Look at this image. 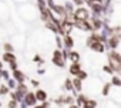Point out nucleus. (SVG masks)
<instances>
[{"instance_id": "f257e3e1", "label": "nucleus", "mask_w": 121, "mask_h": 108, "mask_svg": "<svg viewBox=\"0 0 121 108\" xmlns=\"http://www.w3.org/2000/svg\"><path fill=\"white\" fill-rule=\"evenodd\" d=\"M108 61H110V68L115 73L121 71V56L117 51H110L108 53Z\"/></svg>"}, {"instance_id": "f03ea898", "label": "nucleus", "mask_w": 121, "mask_h": 108, "mask_svg": "<svg viewBox=\"0 0 121 108\" xmlns=\"http://www.w3.org/2000/svg\"><path fill=\"white\" fill-rule=\"evenodd\" d=\"M71 17H73V20H87L88 19V12L84 7H78V9H76V12L73 13Z\"/></svg>"}, {"instance_id": "7ed1b4c3", "label": "nucleus", "mask_w": 121, "mask_h": 108, "mask_svg": "<svg viewBox=\"0 0 121 108\" xmlns=\"http://www.w3.org/2000/svg\"><path fill=\"white\" fill-rule=\"evenodd\" d=\"M73 26H76L77 29L83 30V31H94L91 24L87 20H73Z\"/></svg>"}, {"instance_id": "20e7f679", "label": "nucleus", "mask_w": 121, "mask_h": 108, "mask_svg": "<svg viewBox=\"0 0 121 108\" xmlns=\"http://www.w3.org/2000/svg\"><path fill=\"white\" fill-rule=\"evenodd\" d=\"M108 47L110 48H117L118 47V43H120V37L118 36H110V38H108Z\"/></svg>"}, {"instance_id": "39448f33", "label": "nucleus", "mask_w": 121, "mask_h": 108, "mask_svg": "<svg viewBox=\"0 0 121 108\" xmlns=\"http://www.w3.org/2000/svg\"><path fill=\"white\" fill-rule=\"evenodd\" d=\"M90 48H91L93 51H95V53H103V51H104V46H103V43H100V41L93 43V44L90 46Z\"/></svg>"}, {"instance_id": "423d86ee", "label": "nucleus", "mask_w": 121, "mask_h": 108, "mask_svg": "<svg viewBox=\"0 0 121 108\" xmlns=\"http://www.w3.org/2000/svg\"><path fill=\"white\" fill-rule=\"evenodd\" d=\"M36 102H37V100H36L34 94L33 92H26V104L27 105H34Z\"/></svg>"}, {"instance_id": "0eeeda50", "label": "nucleus", "mask_w": 121, "mask_h": 108, "mask_svg": "<svg viewBox=\"0 0 121 108\" xmlns=\"http://www.w3.org/2000/svg\"><path fill=\"white\" fill-rule=\"evenodd\" d=\"M34 97H36L37 101H41V102H44V101L47 100V94H46V91H43V90H39V91L34 94Z\"/></svg>"}, {"instance_id": "6e6552de", "label": "nucleus", "mask_w": 121, "mask_h": 108, "mask_svg": "<svg viewBox=\"0 0 121 108\" xmlns=\"http://www.w3.org/2000/svg\"><path fill=\"white\" fill-rule=\"evenodd\" d=\"M51 61H53L56 66H58L60 68H63V67L66 66V60H63L61 57H53V58H51Z\"/></svg>"}, {"instance_id": "1a4fd4ad", "label": "nucleus", "mask_w": 121, "mask_h": 108, "mask_svg": "<svg viewBox=\"0 0 121 108\" xmlns=\"http://www.w3.org/2000/svg\"><path fill=\"white\" fill-rule=\"evenodd\" d=\"M13 75H14L16 81H19V84H20V83H23V81L26 80V75H24L22 71H19V70H14V74H13Z\"/></svg>"}, {"instance_id": "9d476101", "label": "nucleus", "mask_w": 121, "mask_h": 108, "mask_svg": "<svg viewBox=\"0 0 121 108\" xmlns=\"http://www.w3.org/2000/svg\"><path fill=\"white\" fill-rule=\"evenodd\" d=\"M81 70V66H80V63H73L71 64V67H70V73L73 74V75H76L78 71Z\"/></svg>"}, {"instance_id": "9b49d317", "label": "nucleus", "mask_w": 121, "mask_h": 108, "mask_svg": "<svg viewBox=\"0 0 121 108\" xmlns=\"http://www.w3.org/2000/svg\"><path fill=\"white\" fill-rule=\"evenodd\" d=\"M91 27H93V30H97V29H101L103 27V23L97 19V17H94L93 20H91Z\"/></svg>"}, {"instance_id": "f8f14e48", "label": "nucleus", "mask_w": 121, "mask_h": 108, "mask_svg": "<svg viewBox=\"0 0 121 108\" xmlns=\"http://www.w3.org/2000/svg\"><path fill=\"white\" fill-rule=\"evenodd\" d=\"M67 57H70V60H71L73 63H78V60H80V54H78L77 51H71Z\"/></svg>"}, {"instance_id": "ddd939ff", "label": "nucleus", "mask_w": 121, "mask_h": 108, "mask_svg": "<svg viewBox=\"0 0 121 108\" xmlns=\"http://www.w3.org/2000/svg\"><path fill=\"white\" fill-rule=\"evenodd\" d=\"M46 27L48 29V30H51L53 33H60V30H58V27L54 24V23H51V21H46Z\"/></svg>"}, {"instance_id": "4468645a", "label": "nucleus", "mask_w": 121, "mask_h": 108, "mask_svg": "<svg viewBox=\"0 0 121 108\" xmlns=\"http://www.w3.org/2000/svg\"><path fill=\"white\" fill-rule=\"evenodd\" d=\"M3 60L7 61V63H12V61H16V57L13 56L12 53H4L3 54Z\"/></svg>"}, {"instance_id": "2eb2a0df", "label": "nucleus", "mask_w": 121, "mask_h": 108, "mask_svg": "<svg viewBox=\"0 0 121 108\" xmlns=\"http://www.w3.org/2000/svg\"><path fill=\"white\" fill-rule=\"evenodd\" d=\"M90 6H91L93 12H94L95 14H100V13H101V10H103V7H101V4H100V3H91Z\"/></svg>"}, {"instance_id": "dca6fc26", "label": "nucleus", "mask_w": 121, "mask_h": 108, "mask_svg": "<svg viewBox=\"0 0 121 108\" xmlns=\"http://www.w3.org/2000/svg\"><path fill=\"white\" fill-rule=\"evenodd\" d=\"M64 44H66V47L71 48V47H73V44H74V40H73L69 34H66V36H64Z\"/></svg>"}, {"instance_id": "f3484780", "label": "nucleus", "mask_w": 121, "mask_h": 108, "mask_svg": "<svg viewBox=\"0 0 121 108\" xmlns=\"http://www.w3.org/2000/svg\"><path fill=\"white\" fill-rule=\"evenodd\" d=\"M71 84H73V90H77V91H80V90H81V80L74 78V80L71 81Z\"/></svg>"}, {"instance_id": "a211bd4d", "label": "nucleus", "mask_w": 121, "mask_h": 108, "mask_svg": "<svg viewBox=\"0 0 121 108\" xmlns=\"http://www.w3.org/2000/svg\"><path fill=\"white\" fill-rule=\"evenodd\" d=\"M26 92H27V87H26L23 83H20V84L17 85V94L23 95V94H26Z\"/></svg>"}, {"instance_id": "6ab92c4d", "label": "nucleus", "mask_w": 121, "mask_h": 108, "mask_svg": "<svg viewBox=\"0 0 121 108\" xmlns=\"http://www.w3.org/2000/svg\"><path fill=\"white\" fill-rule=\"evenodd\" d=\"M95 105H97V102H95L94 100H86V102L83 104L84 108H94Z\"/></svg>"}, {"instance_id": "aec40b11", "label": "nucleus", "mask_w": 121, "mask_h": 108, "mask_svg": "<svg viewBox=\"0 0 121 108\" xmlns=\"http://www.w3.org/2000/svg\"><path fill=\"white\" fill-rule=\"evenodd\" d=\"M76 77H77L78 80H81V81H83V80H86V78L88 77V74H87L86 71H83V70H80V71H78V73L76 74Z\"/></svg>"}, {"instance_id": "412c9836", "label": "nucleus", "mask_w": 121, "mask_h": 108, "mask_svg": "<svg viewBox=\"0 0 121 108\" xmlns=\"http://www.w3.org/2000/svg\"><path fill=\"white\" fill-rule=\"evenodd\" d=\"M4 50H6V53H13V46L10 43H6L4 44Z\"/></svg>"}, {"instance_id": "4be33fe9", "label": "nucleus", "mask_w": 121, "mask_h": 108, "mask_svg": "<svg viewBox=\"0 0 121 108\" xmlns=\"http://www.w3.org/2000/svg\"><path fill=\"white\" fill-rule=\"evenodd\" d=\"M110 88H111V83H107V84L104 85V90H103V94H104V95H107V94H108V91H110Z\"/></svg>"}, {"instance_id": "5701e85b", "label": "nucleus", "mask_w": 121, "mask_h": 108, "mask_svg": "<svg viewBox=\"0 0 121 108\" xmlns=\"http://www.w3.org/2000/svg\"><path fill=\"white\" fill-rule=\"evenodd\" d=\"M86 100H87V98H86V95H83V94H81V95H78V98H77V101H78V104H80V105H83V104L86 102Z\"/></svg>"}, {"instance_id": "b1692460", "label": "nucleus", "mask_w": 121, "mask_h": 108, "mask_svg": "<svg viewBox=\"0 0 121 108\" xmlns=\"http://www.w3.org/2000/svg\"><path fill=\"white\" fill-rule=\"evenodd\" d=\"M64 84H66V88H67V90H73V84H71V80H69V78H67V80L64 81Z\"/></svg>"}, {"instance_id": "393cba45", "label": "nucleus", "mask_w": 121, "mask_h": 108, "mask_svg": "<svg viewBox=\"0 0 121 108\" xmlns=\"http://www.w3.org/2000/svg\"><path fill=\"white\" fill-rule=\"evenodd\" d=\"M112 84H114L115 87H120V85H121V81H120V78H118V77H114V78H112Z\"/></svg>"}, {"instance_id": "a878e982", "label": "nucleus", "mask_w": 121, "mask_h": 108, "mask_svg": "<svg viewBox=\"0 0 121 108\" xmlns=\"http://www.w3.org/2000/svg\"><path fill=\"white\" fill-rule=\"evenodd\" d=\"M9 92V88L6 87V85H2L0 87V94H7Z\"/></svg>"}, {"instance_id": "bb28decb", "label": "nucleus", "mask_w": 121, "mask_h": 108, "mask_svg": "<svg viewBox=\"0 0 121 108\" xmlns=\"http://www.w3.org/2000/svg\"><path fill=\"white\" fill-rule=\"evenodd\" d=\"M57 46H58V48L63 47V43H61V38H60V37H57Z\"/></svg>"}, {"instance_id": "cd10ccee", "label": "nucleus", "mask_w": 121, "mask_h": 108, "mask_svg": "<svg viewBox=\"0 0 121 108\" xmlns=\"http://www.w3.org/2000/svg\"><path fill=\"white\" fill-rule=\"evenodd\" d=\"M10 67H12L13 70H17V63H16V61H12V63H10Z\"/></svg>"}, {"instance_id": "c85d7f7f", "label": "nucleus", "mask_w": 121, "mask_h": 108, "mask_svg": "<svg viewBox=\"0 0 121 108\" xmlns=\"http://www.w3.org/2000/svg\"><path fill=\"white\" fill-rule=\"evenodd\" d=\"M104 71H105V73H110V74H112V70H111L108 66H104Z\"/></svg>"}, {"instance_id": "c756f323", "label": "nucleus", "mask_w": 121, "mask_h": 108, "mask_svg": "<svg viewBox=\"0 0 121 108\" xmlns=\"http://www.w3.org/2000/svg\"><path fill=\"white\" fill-rule=\"evenodd\" d=\"M16 102H17V101H14V100H13V101L9 104V107H10V108H16Z\"/></svg>"}, {"instance_id": "7c9ffc66", "label": "nucleus", "mask_w": 121, "mask_h": 108, "mask_svg": "<svg viewBox=\"0 0 121 108\" xmlns=\"http://www.w3.org/2000/svg\"><path fill=\"white\" fill-rule=\"evenodd\" d=\"M73 2H74L76 4H78V6H81V4H83V2H84V0H73Z\"/></svg>"}, {"instance_id": "2f4dec72", "label": "nucleus", "mask_w": 121, "mask_h": 108, "mask_svg": "<svg viewBox=\"0 0 121 108\" xmlns=\"http://www.w3.org/2000/svg\"><path fill=\"white\" fill-rule=\"evenodd\" d=\"M70 108H78V107H77V105H73V104H71V105H70Z\"/></svg>"}, {"instance_id": "473e14b6", "label": "nucleus", "mask_w": 121, "mask_h": 108, "mask_svg": "<svg viewBox=\"0 0 121 108\" xmlns=\"http://www.w3.org/2000/svg\"><path fill=\"white\" fill-rule=\"evenodd\" d=\"M2 67H3V66H2V61H0V68H2Z\"/></svg>"}]
</instances>
